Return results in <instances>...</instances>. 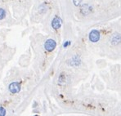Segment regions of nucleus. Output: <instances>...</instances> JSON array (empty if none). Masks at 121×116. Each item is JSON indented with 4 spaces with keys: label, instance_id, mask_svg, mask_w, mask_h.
<instances>
[{
    "label": "nucleus",
    "instance_id": "1",
    "mask_svg": "<svg viewBox=\"0 0 121 116\" xmlns=\"http://www.w3.org/2000/svg\"><path fill=\"white\" fill-rule=\"evenodd\" d=\"M56 42H55V40H53V39H48L45 42V43H44V48L48 52L53 51V50L56 48Z\"/></svg>",
    "mask_w": 121,
    "mask_h": 116
},
{
    "label": "nucleus",
    "instance_id": "2",
    "mask_svg": "<svg viewBox=\"0 0 121 116\" xmlns=\"http://www.w3.org/2000/svg\"><path fill=\"white\" fill-rule=\"evenodd\" d=\"M89 39L91 42L92 43H96L100 39V33H99L98 30H93L90 32L89 34Z\"/></svg>",
    "mask_w": 121,
    "mask_h": 116
},
{
    "label": "nucleus",
    "instance_id": "3",
    "mask_svg": "<svg viewBox=\"0 0 121 116\" xmlns=\"http://www.w3.org/2000/svg\"><path fill=\"white\" fill-rule=\"evenodd\" d=\"M8 89H9V91L12 93H17V92H19L21 90V85L19 83L14 82V83H12L9 85Z\"/></svg>",
    "mask_w": 121,
    "mask_h": 116
},
{
    "label": "nucleus",
    "instance_id": "4",
    "mask_svg": "<svg viewBox=\"0 0 121 116\" xmlns=\"http://www.w3.org/2000/svg\"><path fill=\"white\" fill-rule=\"evenodd\" d=\"M61 23H62V21L60 17H55L54 19H53L52 21V26L53 29L57 30L61 26Z\"/></svg>",
    "mask_w": 121,
    "mask_h": 116
},
{
    "label": "nucleus",
    "instance_id": "5",
    "mask_svg": "<svg viewBox=\"0 0 121 116\" xmlns=\"http://www.w3.org/2000/svg\"><path fill=\"white\" fill-rule=\"evenodd\" d=\"M121 42V37L120 34H114L111 38V43L113 45H116V44L120 43Z\"/></svg>",
    "mask_w": 121,
    "mask_h": 116
},
{
    "label": "nucleus",
    "instance_id": "6",
    "mask_svg": "<svg viewBox=\"0 0 121 116\" xmlns=\"http://www.w3.org/2000/svg\"><path fill=\"white\" fill-rule=\"evenodd\" d=\"M6 16V12H5L4 9L3 8H0V20H3Z\"/></svg>",
    "mask_w": 121,
    "mask_h": 116
},
{
    "label": "nucleus",
    "instance_id": "7",
    "mask_svg": "<svg viewBox=\"0 0 121 116\" xmlns=\"http://www.w3.org/2000/svg\"><path fill=\"white\" fill-rule=\"evenodd\" d=\"M5 115H6V110H5V109L0 106V116H3Z\"/></svg>",
    "mask_w": 121,
    "mask_h": 116
},
{
    "label": "nucleus",
    "instance_id": "8",
    "mask_svg": "<svg viewBox=\"0 0 121 116\" xmlns=\"http://www.w3.org/2000/svg\"><path fill=\"white\" fill-rule=\"evenodd\" d=\"M82 0H73V2H74V4L75 5V6H78V5H79V3H81Z\"/></svg>",
    "mask_w": 121,
    "mask_h": 116
}]
</instances>
